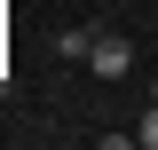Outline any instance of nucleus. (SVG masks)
<instances>
[{
  "instance_id": "3",
  "label": "nucleus",
  "mask_w": 158,
  "mask_h": 150,
  "mask_svg": "<svg viewBox=\"0 0 158 150\" xmlns=\"http://www.w3.org/2000/svg\"><path fill=\"white\" fill-rule=\"evenodd\" d=\"M135 142H142V150H158V103H150V111L135 119Z\"/></svg>"
},
{
  "instance_id": "1",
  "label": "nucleus",
  "mask_w": 158,
  "mask_h": 150,
  "mask_svg": "<svg viewBox=\"0 0 158 150\" xmlns=\"http://www.w3.org/2000/svg\"><path fill=\"white\" fill-rule=\"evenodd\" d=\"M87 71H95L103 87H118V79L135 71V40H127V32H111V24H103V32H95V48H87Z\"/></svg>"
},
{
  "instance_id": "2",
  "label": "nucleus",
  "mask_w": 158,
  "mask_h": 150,
  "mask_svg": "<svg viewBox=\"0 0 158 150\" xmlns=\"http://www.w3.org/2000/svg\"><path fill=\"white\" fill-rule=\"evenodd\" d=\"M95 32H103V24H71V32H56V56H63V63H87Z\"/></svg>"
}]
</instances>
